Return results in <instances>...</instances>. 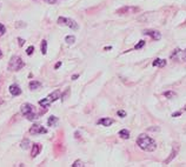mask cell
Returning a JSON list of instances; mask_svg holds the SVG:
<instances>
[{
	"mask_svg": "<svg viewBox=\"0 0 186 167\" xmlns=\"http://www.w3.org/2000/svg\"><path fill=\"white\" fill-rule=\"evenodd\" d=\"M137 145L143 149V151H146V152H153L156 148H157V144L156 141L150 138L146 134H140L137 139Z\"/></svg>",
	"mask_w": 186,
	"mask_h": 167,
	"instance_id": "obj_1",
	"label": "cell"
},
{
	"mask_svg": "<svg viewBox=\"0 0 186 167\" xmlns=\"http://www.w3.org/2000/svg\"><path fill=\"white\" fill-rule=\"evenodd\" d=\"M20 111H21L22 115H25L28 120H35L37 118L39 117V115L37 114L35 110H34V106H32L31 104H22Z\"/></svg>",
	"mask_w": 186,
	"mask_h": 167,
	"instance_id": "obj_2",
	"label": "cell"
},
{
	"mask_svg": "<svg viewBox=\"0 0 186 167\" xmlns=\"http://www.w3.org/2000/svg\"><path fill=\"white\" fill-rule=\"evenodd\" d=\"M22 67H24V61L18 55H13V57H12L11 60H9V62H8V66H7V68L9 71H13V72L20 71Z\"/></svg>",
	"mask_w": 186,
	"mask_h": 167,
	"instance_id": "obj_3",
	"label": "cell"
},
{
	"mask_svg": "<svg viewBox=\"0 0 186 167\" xmlns=\"http://www.w3.org/2000/svg\"><path fill=\"white\" fill-rule=\"evenodd\" d=\"M59 98H60V91H54V92H52L51 94H49L47 98H45V99L40 100V101H39V105H40V106H43L44 108H47L49 105L52 104L53 101L58 100Z\"/></svg>",
	"mask_w": 186,
	"mask_h": 167,
	"instance_id": "obj_4",
	"label": "cell"
},
{
	"mask_svg": "<svg viewBox=\"0 0 186 167\" xmlns=\"http://www.w3.org/2000/svg\"><path fill=\"white\" fill-rule=\"evenodd\" d=\"M58 24H59V25H65V26H68L70 28L76 30V31L79 28L78 24H77L76 21H74V20L68 19V18H64V17H60V18L58 19Z\"/></svg>",
	"mask_w": 186,
	"mask_h": 167,
	"instance_id": "obj_5",
	"label": "cell"
},
{
	"mask_svg": "<svg viewBox=\"0 0 186 167\" xmlns=\"http://www.w3.org/2000/svg\"><path fill=\"white\" fill-rule=\"evenodd\" d=\"M30 133L32 135H37V134H45L47 133V130L45 127L40 126V125H33L31 128H30Z\"/></svg>",
	"mask_w": 186,
	"mask_h": 167,
	"instance_id": "obj_6",
	"label": "cell"
},
{
	"mask_svg": "<svg viewBox=\"0 0 186 167\" xmlns=\"http://www.w3.org/2000/svg\"><path fill=\"white\" fill-rule=\"evenodd\" d=\"M144 34L152 37L154 40H160V38H162V34H160L158 31H153V30H145L144 31Z\"/></svg>",
	"mask_w": 186,
	"mask_h": 167,
	"instance_id": "obj_7",
	"label": "cell"
},
{
	"mask_svg": "<svg viewBox=\"0 0 186 167\" xmlns=\"http://www.w3.org/2000/svg\"><path fill=\"white\" fill-rule=\"evenodd\" d=\"M9 93L12 95L17 97V95H20L21 94V89H20V87L18 85H11L9 86Z\"/></svg>",
	"mask_w": 186,
	"mask_h": 167,
	"instance_id": "obj_8",
	"label": "cell"
},
{
	"mask_svg": "<svg viewBox=\"0 0 186 167\" xmlns=\"http://www.w3.org/2000/svg\"><path fill=\"white\" fill-rule=\"evenodd\" d=\"M178 148H179V147H178L177 145L175 146V148H172V152H171V154H170V157H168V158H167V159L165 160V164H166V165H167V164H170V162H171V161H172L173 159L176 158L177 153H178Z\"/></svg>",
	"mask_w": 186,
	"mask_h": 167,
	"instance_id": "obj_9",
	"label": "cell"
},
{
	"mask_svg": "<svg viewBox=\"0 0 186 167\" xmlns=\"http://www.w3.org/2000/svg\"><path fill=\"white\" fill-rule=\"evenodd\" d=\"M114 122V120L113 119H111V118H103V119H100L98 121V124L99 125H103V126H105V127H108V126H111Z\"/></svg>",
	"mask_w": 186,
	"mask_h": 167,
	"instance_id": "obj_10",
	"label": "cell"
},
{
	"mask_svg": "<svg viewBox=\"0 0 186 167\" xmlns=\"http://www.w3.org/2000/svg\"><path fill=\"white\" fill-rule=\"evenodd\" d=\"M40 149H41V146H40L39 144H34V145H33V147H32L31 157H32V158H35V157L40 153Z\"/></svg>",
	"mask_w": 186,
	"mask_h": 167,
	"instance_id": "obj_11",
	"label": "cell"
},
{
	"mask_svg": "<svg viewBox=\"0 0 186 167\" xmlns=\"http://www.w3.org/2000/svg\"><path fill=\"white\" fill-rule=\"evenodd\" d=\"M153 66H158V67H164L165 65H166V60H164V59H156L154 61H153V64H152Z\"/></svg>",
	"mask_w": 186,
	"mask_h": 167,
	"instance_id": "obj_12",
	"label": "cell"
},
{
	"mask_svg": "<svg viewBox=\"0 0 186 167\" xmlns=\"http://www.w3.org/2000/svg\"><path fill=\"white\" fill-rule=\"evenodd\" d=\"M40 86H41V84L39 81L33 80V81L30 82V89H32V91H34V89H37V88H39Z\"/></svg>",
	"mask_w": 186,
	"mask_h": 167,
	"instance_id": "obj_13",
	"label": "cell"
},
{
	"mask_svg": "<svg viewBox=\"0 0 186 167\" xmlns=\"http://www.w3.org/2000/svg\"><path fill=\"white\" fill-rule=\"evenodd\" d=\"M119 137L122 138V139H129L130 138V132L127 130H121L119 132Z\"/></svg>",
	"mask_w": 186,
	"mask_h": 167,
	"instance_id": "obj_14",
	"label": "cell"
},
{
	"mask_svg": "<svg viewBox=\"0 0 186 167\" xmlns=\"http://www.w3.org/2000/svg\"><path fill=\"white\" fill-rule=\"evenodd\" d=\"M57 121H58V119L52 115V117H49V118H48V120H47V126L51 127V126L55 125V124H57Z\"/></svg>",
	"mask_w": 186,
	"mask_h": 167,
	"instance_id": "obj_15",
	"label": "cell"
},
{
	"mask_svg": "<svg viewBox=\"0 0 186 167\" xmlns=\"http://www.w3.org/2000/svg\"><path fill=\"white\" fill-rule=\"evenodd\" d=\"M20 146H21L22 149H27V148L30 147V140H28V139H24Z\"/></svg>",
	"mask_w": 186,
	"mask_h": 167,
	"instance_id": "obj_16",
	"label": "cell"
},
{
	"mask_svg": "<svg viewBox=\"0 0 186 167\" xmlns=\"http://www.w3.org/2000/svg\"><path fill=\"white\" fill-rule=\"evenodd\" d=\"M65 41H66L67 44L72 45V44L76 43V38H74V35H68V37H66V38H65Z\"/></svg>",
	"mask_w": 186,
	"mask_h": 167,
	"instance_id": "obj_17",
	"label": "cell"
},
{
	"mask_svg": "<svg viewBox=\"0 0 186 167\" xmlns=\"http://www.w3.org/2000/svg\"><path fill=\"white\" fill-rule=\"evenodd\" d=\"M127 11H138V8H131V7H124L121 9H118L117 13H125Z\"/></svg>",
	"mask_w": 186,
	"mask_h": 167,
	"instance_id": "obj_18",
	"label": "cell"
},
{
	"mask_svg": "<svg viewBox=\"0 0 186 167\" xmlns=\"http://www.w3.org/2000/svg\"><path fill=\"white\" fill-rule=\"evenodd\" d=\"M47 52V41L46 40H43L41 41V53L43 54H46Z\"/></svg>",
	"mask_w": 186,
	"mask_h": 167,
	"instance_id": "obj_19",
	"label": "cell"
},
{
	"mask_svg": "<svg viewBox=\"0 0 186 167\" xmlns=\"http://www.w3.org/2000/svg\"><path fill=\"white\" fill-rule=\"evenodd\" d=\"M164 95L167 98V99H173V97H176V92H173V91H167L164 93Z\"/></svg>",
	"mask_w": 186,
	"mask_h": 167,
	"instance_id": "obj_20",
	"label": "cell"
},
{
	"mask_svg": "<svg viewBox=\"0 0 186 167\" xmlns=\"http://www.w3.org/2000/svg\"><path fill=\"white\" fill-rule=\"evenodd\" d=\"M179 53H180V49H179V48H176L175 51H173V53L170 55V58H171V59H176V58H177V55H178Z\"/></svg>",
	"mask_w": 186,
	"mask_h": 167,
	"instance_id": "obj_21",
	"label": "cell"
},
{
	"mask_svg": "<svg viewBox=\"0 0 186 167\" xmlns=\"http://www.w3.org/2000/svg\"><path fill=\"white\" fill-rule=\"evenodd\" d=\"M144 46H145V41H144V40H140L137 45L134 46V48H135V49H140V48H143Z\"/></svg>",
	"mask_w": 186,
	"mask_h": 167,
	"instance_id": "obj_22",
	"label": "cell"
},
{
	"mask_svg": "<svg viewBox=\"0 0 186 167\" xmlns=\"http://www.w3.org/2000/svg\"><path fill=\"white\" fill-rule=\"evenodd\" d=\"M72 166H73V167H83V166H84V162H83L81 160H77V161L73 162Z\"/></svg>",
	"mask_w": 186,
	"mask_h": 167,
	"instance_id": "obj_23",
	"label": "cell"
},
{
	"mask_svg": "<svg viewBox=\"0 0 186 167\" xmlns=\"http://www.w3.org/2000/svg\"><path fill=\"white\" fill-rule=\"evenodd\" d=\"M5 32H6V28H5V26L3 24H0V37L1 35H4L5 34Z\"/></svg>",
	"mask_w": 186,
	"mask_h": 167,
	"instance_id": "obj_24",
	"label": "cell"
},
{
	"mask_svg": "<svg viewBox=\"0 0 186 167\" xmlns=\"http://www.w3.org/2000/svg\"><path fill=\"white\" fill-rule=\"evenodd\" d=\"M33 51H34V47H33V46H30V47L27 48V51H26V53H27L28 55H32V53H33Z\"/></svg>",
	"mask_w": 186,
	"mask_h": 167,
	"instance_id": "obj_25",
	"label": "cell"
},
{
	"mask_svg": "<svg viewBox=\"0 0 186 167\" xmlns=\"http://www.w3.org/2000/svg\"><path fill=\"white\" fill-rule=\"evenodd\" d=\"M118 115H119V117H121V118H124V117H126V112L125 111H118Z\"/></svg>",
	"mask_w": 186,
	"mask_h": 167,
	"instance_id": "obj_26",
	"label": "cell"
},
{
	"mask_svg": "<svg viewBox=\"0 0 186 167\" xmlns=\"http://www.w3.org/2000/svg\"><path fill=\"white\" fill-rule=\"evenodd\" d=\"M18 41H19V45H20V46H22V45L25 44V40L21 39V38H18Z\"/></svg>",
	"mask_w": 186,
	"mask_h": 167,
	"instance_id": "obj_27",
	"label": "cell"
},
{
	"mask_svg": "<svg viewBox=\"0 0 186 167\" xmlns=\"http://www.w3.org/2000/svg\"><path fill=\"white\" fill-rule=\"evenodd\" d=\"M16 26H17V27H24L25 25H24V22H17Z\"/></svg>",
	"mask_w": 186,
	"mask_h": 167,
	"instance_id": "obj_28",
	"label": "cell"
},
{
	"mask_svg": "<svg viewBox=\"0 0 186 167\" xmlns=\"http://www.w3.org/2000/svg\"><path fill=\"white\" fill-rule=\"evenodd\" d=\"M44 1H46V3H48V4H54L57 0H44Z\"/></svg>",
	"mask_w": 186,
	"mask_h": 167,
	"instance_id": "obj_29",
	"label": "cell"
},
{
	"mask_svg": "<svg viewBox=\"0 0 186 167\" xmlns=\"http://www.w3.org/2000/svg\"><path fill=\"white\" fill-rule=\"evenodd\" d=\"M183 60H184V61H186V49L183 52Z\"/></svg>",
	"mask_w": 186,
	"mask_h": 167,
	"instance_id": "obj_30",
	"label": "cell"
},
{
	"mask_svg": "<svg viewBox=\"0 0 186 167\" xmlns=\"http://www.w3.org/2000/svg\"><path fill=\"white\" fill-rule=\"evenodd\" d=\"M60 65H61V62H60V61H59V62H58V64H57V65H55V66H54V68H55V70H58V68H59V67H60Z\"/></svg>",
	"mask_w": 186,
	"mask_h": 167,
	"instance_id": "obj_31",
	"label": "cell"
},
{
	"mask_svg": "<svg viewBox=\"0 0 186 167\" xmlns=\"http://www.w3.org/2000/svg\"><path fill=\"white\" fill-rule=\"evenodd\" d=\"M180 114H181V113H180V112H178V113H175V114H172V117H179Z\"/></svg>",
	"mask_w": 186,
	"mask_h": 167,
	"instance_id": "obj_32",
	"label": "cell"
},
{
	"mask_svg": "<svg viewBox=\"0 0 186 167\" xmlns=\"http://www.w3.org/2000/svg\"><path fill=\"white\" fill-rule=\"evenodd\" d=\"M78 76H79V75H72V80H76V79H78Z\"/></svg>",
	"mask_w": 186,
	"mask_h": 167,
	"instance_id": "obj_33",
	"label": "cell"
},
{
	"mask_svg": "<svg viewBox=\"0 0 186 167\" xmlns=\"http://www.w3.org/2000/svg\"><path fill=\"white\" fill-rule=\"evenodd\" d=\"M0 57H1V51H0Z\"/></svg>",
	"mask_w": 186,
	"mask_h": 167,
	"instance_id": "obj_34",
	"label": "cell"
}]
</instances>
